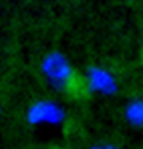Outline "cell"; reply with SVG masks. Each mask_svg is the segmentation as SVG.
Here are the masks:
<instances>
[{
    "label": "cell",
    "instance_id": "obj_1",
    "mask_svg": "<svg viewBox=\"0 0 143 149\" xmlns=\"http://www.w3.org/2000/svg\"><path fill=\"white\" fill-rule=\"evenodd\" d=\"M65 93L71 99L81 100L88 94V84L78 72H72L65 81Z\"/></svg>",
    "mask_w": 143,
    "mask_h": 149
},
{
    "label": "cell",
    "instance_id": "obj_2",
    "mask_svg": "<svg viewBox=\"0 0 143 149\" xmlns=\"http://www.w3.org/2000/svg\"><path fill=\"white\" fill-rule=\"evenodd\" d=\"M94 149H116L113 146H98V148H94Z\"/></svg>",
    "mask_w": 143,
    "mask_h": 149
},
{
    "label": "cell",
    "instance_id": "obj_3",
    "mask_svg": "<svg viewBox=\"0 0 143 149\" xmlns=\"http://www.w3.org/2000/svg\"><path fill=\"white\" fill-rule=\"evenodd\" d=\"M142 61H143V51H142Z\"/></svg>",
    "mask_w": 143,
    "mask_h": 149
}]
</instances>
